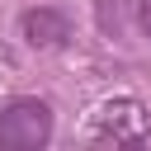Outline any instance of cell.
Here are the masks:
<instances>
[{"label":"cell","mask_w":151,"mask_h":151,"mask_svg":"<svg viewBox=\"0 0 151 151\" xmlns=\"http://www.w3.org/2000/svg\"><path fill=\"white\" fill-rule=\"evenodd\" d=\"M52 109L33 94H19L0 109V151H47Z\"/></svg>","instance_id":"cell-1"},{"label":"cell","mask_w":151,"mask_h":151,"mask_svg":"<svg viewBox=\"0 0 151 151\" xmlns=\"http://www.w3.org/2000/svg\"><path fill=\"white\" fill-rule=\"evenodd\" d=\"M118 151H151V137L142 132V137H132V142H118Z\"/></svg>","instance_id":"cell-6"},{"label":"cell","mask_w":151,"mask_h":151,"mask_svg":"<svg viewBox=\"0 0 151 151\" xmlns=\"http://www.w3.org/2000/svg\"><path fill=\"white\" fill-rule=\"evenodd\" d=\"M19 28H24V42H28V47H61V42L71 38V19H66L61 9H47V5L24 9Z\"/></svg>","instance_id":"cell-3"},{"label":"cell","mask_w":151,"mask_h":151,"mask_svg":"<svg viewBox=\"0 0 151 151\" xmlns=\"http://www.w3.org/2000/svg\"><path fill=\"white\" fill-rule=\"evenodd\" d=\"M94 132H99V137H113V142H132V137H142V132H146V104L132 99V94L99 104V113H94Z\"/></svg>","instance_id":"cell-2"},{"label":"cell","mask_w":151,"mask_h":151,"mask_svg":"<svg viewBox=\"0 0 151 151\" xmlns=\"http://www.w3.org/2000/svg\"><path fill=\"white\" fill-rule=\"evenodd\" d=\"M99 24H104V33H123L127 28V0H99Z\"/></svg>","instance_id":"cell-4"},{"label":"cell","mask_w":151,"mask_h":151,"mask_svg":"<svg viewBox=\"0 0 151 151\" xmlns=\"http://www.w3.org/2000/svg\"><path fill=\"white\" fill-rule=\"evenodd\" d=\"M132 14L142 24V33H151V0H132Z\"/></svg>","instance_id":"cell-5"}]
</instances>
